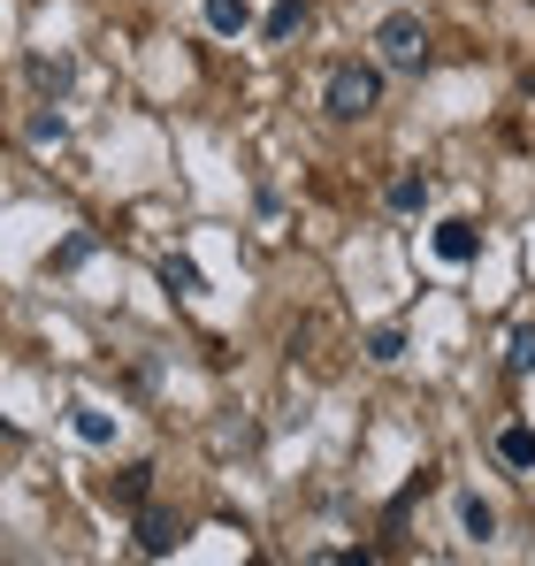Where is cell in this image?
<instances>
[{"instance_id":"obj_16","label":"cell","mask_w":535,"mask_h":566,"mask_svg":"<svg viewBox=\"0 0 535 566\" xmlns=\"http://www.w3.org/2000/svg\"><path fill=\"white\" fill-rule=\"evenodd\" d=\"M31 85H39L46 99H62L70 93V62H46V54H39V62H31Z\"/></svg>"},{"instance_id":"obj_15","label":"cell","mask_w":535,"mask_h":566,"mask_svg":"<svg viewBox=\"0 0 535 566\" xmlns=\"http://www.w3.org/2000/svg\"><path fill=\"white\" fill-rule=\"evenodd\" d=\"M505 368H513V376H535V329H528V322L505 337Z\"/></svg>"},{"instance_id":"obj_8","label":"cell","mask_w":535,"mask_h":566,"mask_svg":"<svg viewBox=\"0 0 535 566\" xmlns=\"http://www.w3.org/2000/svg\"><path fill=\"white\" fill-rule=\"evenodd\" d=\"M306 15H314L306 0H275V8L261 15V39H268V46H283V39H298V31H306Z\"/></svg>"},{"instance_id":"obj_9","label":"cell","mask_w":535,"mask_h":566,"mask_svg":"<svg viewBox=\"0 0 535 566\" xmlns=\"http://www.w3.org/2000/svg\"><path fill=\"white\" fill-rule=\"evenodd\" d=\"M177 521H169V513H138V552H146V559H169V552H177Z\"/></svg>"},{"instance_id":"obj_14","label":"cell","mask_w":535,"mask_h":566,"mask_svg":"<svg viewBox=\"0 0 535 566\" xmlns=\"http://www.w3.org/2000/svg\"><path fill=\"white\" fill-rule=\"evenodd\" d=\"M161 283H169L177 298H207V276H199V261H177V253L161 261Z\"/></svg>"},{"instance_id":"obj_2","label":"cell","mask_w":535,"mask_h":566,"mask_svg":"<svg viewBox=\"0 0 535 566\" xmlns=\"http://www.w3.org/2000/svg\"><path fill=\"white\" fill-rule=\"evenodd\" d=\"M375 54H382V70L421 77V70H429V23H421L413 8H390V15L375 23Z\"/></svg>"},{"instance_id":"obj_13","label":"cell","mask_w":535,"mask_h":566,"mask_svg":"<svg viewBox=\"0 0 535 566\" xmlns=\"http://www.w3.org/2000/svg\"><path fill=\"white\" fill-rule=\"evenodd\" d=\"M23 138H31V146H70V123H62L54 107H31V115H23Z\"/></svg>"},{"instance_id":"obj_4","label":"cell","mask_w":535,"mask_h":566,"mask_svg":"<svg viewBox=\"0 0 535 566\" xmlns=\"http://www.w3.org/2000/svg\"><path fill=\"white\" fill-rule=\"evenodd\" d=\"M70 429H77V444H92V452H115V429H123V421H115L107 406L77 398V406H70Z\"/></svg>"},{"instance_id":"obj_6","label":"cell","mask_w":535,"mask_h":566,"mask_svg":"<svg viewBox=\"0 0 535 566\" xmlns=\"http://www.w3.org/2000/svg\"><path fill=\"white\" fill-rule=\"evenodd\" d=\"M199 15H207L214 39H245L253 31V0H199Z\"/></svg>"},{"instance_id":"obj_12","label":"cell","mask_w":535,"mask_h":566,"mask_svg":"<svg viewBox=\"0 0 535 566\" xmlns=\"http://www.w3.org/2000/svg\"><path fill=\"white\" fill-rule=\"evenodd\" d=\"M146 490H154V468H115L107 474V497H115V505H146Z\"/></svg>"},{"instance_id":"obj_7","label":"cell","mask_w":535,"mask_h":566,"mask_svg":"<svg viewBox=\"0 0 535 566\" xmlns=\"http://www.w3.org/2000/svg\"><path fill=\"white\" fill-rule=\"evenodd\" d=\"M382 199H390V214H429L437 185H429L421 169H406V177H390V191H382Z\"/></svg>"},{"instance_id":"obj_1","label":"cell","mask_w":535,"mask_h":566,"mask_svg":"<svg viewBox=\"0 0 535 566\" xmlns=\"http://www.w3.org/2000/svg\"><path fill=\"white\" fill-rule=\"evenodd\" d=\"M322 107H329V123L375 115V107H382V62H337V70L322 77Z\"/></svg>"},{"instance_id":"obj_3","label":"cell","mask_w":535,"mask_h":566,"mask_svg":"<svg viewBox=\"0 0 535 566\" xmlns=\"http://www.w3.org/2000/svg\"><path fill=\"white\" fill-rule=\"evenodd\" d=\"M429 253H437L444 269H466V261H482V230H474L466 214H451V222L429 230Z\"/></svg>"},{"instance_id":"obj_5","label":"cell","mask_w":535,"mask_h":566,"mask_svg":"<svg viewBox=\"0 0 535 566\" xmlns=\"http://www.w3.org/2000/svg\"><path fill=\"white\" fill-rule=\"evenodd\" d=\"M451 513H459V536H466V544H490V536H497V505H490L482 490H459Z\"/></svg>"},{"instance_id":"obj_11","label":"cell","mask_w":535,"mask_h":566,"mask_svg":"<svg viewBox=\"0 0 535 566\" xmlns=\"http://www.w3.org/2000/svg\"><path fill=\"white\" fill-rule=\"evenodd\" d=\"M497 460H505L513 474H528V468H535V429H528V421H513V429H497Z\"/></svg>"},{"instance_id":"obj_10","label":"cell","mask_w":535,"mask_h":566,"mask_svg":"<svg viewBox=\"0 0 535 566\" xmlns=\"http://www.w3.org/2000/svg\"><path fill=\"white\" fill-rule=\"evenodd\" d=\"M359 353H367L375 368H398V360H406V329H398V322H382V329H367V337H359Z\"/></svg>"}]
</instances>
